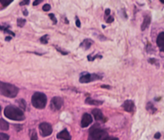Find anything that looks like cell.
<instances>
[{
	"instance_id": "1",
	"label": "cell",
	"mask_w": 164,
	"mask_h": 140,
	"mask_svg": "<svg viewBox=\"0 0 164 140\" xmlns=\"http://www.w3.org/2000/svg\"><path fill=\"white\" fill-rule=\"evenodd\" d=\"M88 140H119V138L109 136L108 133L105 130L94 126L89 131Z\"/></svg>"
},
{
	"instance_id": "2",
	"label": "cell",
	"mask_w": 164,
	"mask_h": 140,
	"mask_svg": "<svg viewBox=\"0 0 164 140\" xmlns=\"http://www.w3.org/2000/svg\"><path fill=\"white\" fill-rule=\"evenodd\" d=\"M4 115L8 118L15 121H23L25 119V115L20 108L9 105L4 110Z\"/></svg>"
},
{
	"instance_id": "3",
	"label": "cell",
	"mask_w": 164,
	"mask_h": 140,
	"mask_svg": "<svg viewBox=\"0 0 164 140\" xmlns=\"http://www.w3.org/2000/svg\"><path fill=\"white\" fill-rule=\"evenodd\" d=\"M18 91L19 90L16 86L0 81V95L8 98H15Z\"/></svg>"
},
{
	"instance_id": "4",
	"label": "cell",
	"mask_w": 164,
	"mask_h": 140,
	"mask_svg": "<svg viewBox=\"0 0 164 140\" xmlns=\"http://www.w3.org/2000/svg\"><path fill=\"white\" fill-rule=\"evenodd\" d=\"M47 98L44 93H34L31 98V103L37 109H44L47 105Z\"/></svg>"
},
{
	"instance_id": "5",
	"label": "cell",
	"mask_w": 164,
	"mask_h": 140,
	"mask_svg": "<svg viewBox=\"0 0 164 140\" xmlns=\"http://www.w3.org/2000/svg\"><path fill=\"white\" fill-rule=\"evenodd\" d=\"M102 76L99 75H96V74H89V73H85L81 75L79 78V82L81 83H87V82H90L91 81H94V80H98V79H101Z\"/></svg>"
},
{
	"instance_id": "6",
	"label": "cell",
	"mask_w": 164,
	"mask_h": 140,
	"mask_svg": "<svg viewBox=\"0 0 164 140\" xmlns=\"http://www.w3.org/2000/svg\"><path fill=\"white\" fill-rule=\"evenodd\" d=\"M39 131L42 136L47 137L51 135L53 129L51 124L48 122H42L39 124Z\"/></svg>"
},
{
	"instance_id": "7",
	"label": "cell",
	"mask_w": 164,
	"mask_h": 140,
	"mask_svg": "<svg viewBox=\"0 0 164 140\" xmlns=\"http://www.w3.org/2000/svg\"><path fill=\"white\" fill-rule=\"evenodd\" d=\"M63 104V100L60 97H54L52 98L50 104V108L53 111H57L61 109Z\"/></svg>"
},
{
	"instance_id": "8",
	"label": "cell",
	"mask_w": 164,
	"mask_h": 140,
	"mask_svg": "<svg viewBox=\"0 0 164 140\" xmlns=\"http://www.w3.org/2000/svg\"><path fill=\"white\" fill-rule=\"evenodd\" d=\"M92 115H93L96 121H100V122H103L106 121V118L104 117L101 110L98 109V108H95V109L92 110Z\"/></svg>"
},
{
	"instance_id": "9",
	"label": "cell",
	"mask_w": 164,
	"mask_h": 140,
	"mask_svg": "<svg viewBox=\"0 0 164 140\" xmlns=\"http://www.w3.org/2000/svg\"><path fill=\"white\" fill-rule=\"evenodd\" d=\"M93 122V118H92L91 115L90 114H87V113H85L83 114V117H82L81 120V127L82 128H87L90 125L91 122Z\"/></svg>"
},
{
	"instance_id": "10",
	"label": "cell",
	"mask_w": 164,
	"mask_h": 140,
	"mask_svg": "<svg viewBox=\"0 0 164 140\" xmlns=\"http://www.w3.org/2000/svg\"><path fill=\"white\" fill-rule=\"evenodd\" d=\"M123 108L124 111H127V112H132L135 110V103L132 100H126L123 104Z\"/></svg>"
},
{
	"instance_id": "11",
	"label": "cell",
	"mask_w": 164,
	"mask_h": 140,
	"mask_svg": "<svg viewBox=\"0 0 164 140\" xmlns=\"http://www.w3.org/2000/svg\"><path fill=\"white\" fill-rule=\"evenodd\" d=\"M57 138H58L59 139H61V140H70L71 139V136H70V135L69 134L68 131H67V129H64L63 131H60L58 135H57Z\"/></svg>"
},
{
	"instance_id": "12",
	"label": "cell",
	"mask_w": 164,
	"mask_h": 140,
	"mask_svg": "<svg viewBox=\"0 0 164 140\" xmlns=\"http://www.w3.org/2000/svg\"><path fill=\"white\" fill-rule=\"evenodd\" d=\"M157 45L159 48L160 51H163L164 52V32H161L159 35L156 40Z\"/></svg>"
},
{
	"instance_id": "13",
	"label": "cell",
	"mask_w": 164,
	"mask_h": 140,
	"mask_svg": "<svg viewBox=\"0 0 164 140\" xmlns=\"http://www.w3.org/2000/svg\"><path fill=\"white\" fill-rule=\"evenodd\" d=\"M151 18L150 15H146V16H144L143 22H142V27H141V30H142V31H145V30L149 27L150 23H151Z\"/></svg>"
},
{
	"instance_id": "14",
	"label": "cell",
	"mask_w": 164,
	"mask_h": 140,
	"mask_svg": "<svg viewBox=\"0 0 164 140\" xmlns=\"http://www.w3.org/2000/svg\"><path fill=\"white\" fill-rule=\"evenodd\" d=\"M86 103L89 104V105H93V106H100L103 103V101H99V100L93 99L91 98H87L86 99Z\"/></svg>"
},
{
	"instance_id": "15",
	"label": "cell",
	"mask_w": 164,
	"mask_h": 140,
	"mask_svg": "<svg viewBox=\"0 0 164 140\" xmlns=\"http://www.w3.org/2000/svg\"><path fill=\"white\" fill-rule=\"evenodd\" d=\"M92 42H92L91 40L87 38V39L83 40V42L80 44V47H82L84 50H87L90 48V46L92 45Z\"/></svg>"
},
{
	"instance_id": "16",
	"label": "cell",
	"mask_w": 164,
	"mask_h": 140,
	"mask_svg": "<svg viewBox=\"0 0 164 140\" xmlns=\"http://www.w3.org/2000/svg\"><path fill=\"white\" fill-rule=\"evenodd\" d=\"M9 129V124L7 121L3 118H0V130L2 131H8Z\"/></svg>"
},
{
	"instance_id": "17",
	"label": "cell",
	"mask_w": 164,
	"mask_h": 140,
	"mask_svg": "<svg viewBox=\"0 0 164 140\" xmlns=\"http://www.w3.org/2000/svg\"><path fill=\"white\" fill-rule=\"evenodd\" d=\"M9 26H7V25H0V30L1 31H3L4 32L6 33H8V34H10V35H11L12 36H15V33H13L12 31H10L9 29Z\"/></svg>"
},
{
	"instance_id": "18",
	"label": "cell",
	"mask_w": 164,
	"mask_h": 140,
	"mask_svg": "<svg viewBox=\"0 0 164 140\" xmlns=\"http://www.w3.org/2000/svg\"><path fill=\"white\" fill-rule=\"evenodd\" d=\"M146 110H147V111L151 113V114H154V113L156 111V108L154 107V105L152 104V102H148V103L146 104Z\"/></svg>"
},
{
	"instance_id": "19",
	"label": "cell",
	"mask_w": 164,
	"mask_h": 140,
	"mask_svg": "<svg viewBox=\"0 0 164 140\" xmlns=\"http://www.w3.org/2000/svg\"><path fill=\"white\" fill-rule=\"evenodd\" d=\"M30 136H31V140H38V135L35 130L30 131Z\"/></svg>"
},
{
	"instance_id": "20",
	"label": "cell",
	"mask_w": 164,
	"mask_h": 140,
	"mask_svg": "<svg viewBox=\"0 0 164 140\" xmlns=\"http://www.w3.org/2000/svg\"><path fill=\"white\" fill-rule=\"evenodd\" d=\"M25 23H26V19H24V18H18V19H17V25H18L19 28H23V27H24Z\"/></svg>"
},
{
	"instance_id": "21",
	"label": "cell",
	"mask_w": 164,
	"mask_h": 140,
	"mask_svg": "<svg viewBox=\"0 0 164 140\" xmlns=\"http://www.w3.org/2000/svg\"><path fill=\"white\" fill-rule=\"evenodd\" d=\"M48 38H49L48 35H44V36L40 38V42L44 44H47L48 43Z\"/></svg>"
},
{
	"instance_id": "22",
	"label": "cell",
	"mask_w": 164,
	"mask_h": 140,
	"mask_svg": "<svg viewBox=\"0 0 164 140\" xmlns=\"http://www.w3.org/2000/svg\"><path fill=\"white\" fill-rule=\"evenodd\" d=\"M18 102H19L20 108H22L23 110H26V107H27V104H26L25 100H23V99H20L19 101H18Z\"/></svg>"
},
{
	"instance_id": "23",
	"label": "cell",
	"mask_w": 164,
	"mask_h": 140,
	"mask_svg": "<svg viewBox=\"0 0 164 140\" xmlns=\"http://www.w3.org/2000/svg\"><path fill=\"white\" fill-rule=\"evenodd\" d=\"M0 140H9V135L5 133H0Z\"/></svg>"
},
{
	"instance_id": "24",
	"label": "cell",
	"mask_w": 164,
	"mask_h": 140,
	"mask_svg": "<svg viewBox=\"0 0 164 140\" xmlns=\"http://www.w3.org/2000/svg\"><path fill=\"white\" fill-rule=\"evenodd\" d=\"M102 58V55H95L94 57H91L90 55H89V56H87V59L89 60V61H94L95 58Z\"/></svg>"
},
{
	"instance_id": "25",
	"label": "cell",
	"mask_w": 164,
	"mask_h": 140,
	"mask_svg": "<svg viewBox=\"0 0 164 140\" xmlns=\"http://www.w3.org/2000/svg\"><path fill=\"white\" fill-rule=\"evenodd\" d=\"M0 2H1L4 7H7V6H8L9 4H11V2H12V1H11V0H9V1H7V0H5V1H4V0H1Z\"/></svg>"
},
{
	"instance_id": "26",
	"label": "cell",
	"mask_w": 164,
	"mask_h": 140,
	"mask_svg": "<svg viewBox=\"0 0 164 140\" xmlns=\"http://www.w3.org/2000/svg\"><path fill=\"white\" fill-rule=\"evenodd\" d=\"M49 17H50V18H51V19L53 21V23L54 24L57 23V19H56V18H55V16H54V14H50V15H49Z\"/></svg>"
},
{
	"instance_id": "27",
	"label": "cell",
	"mask_w": 164,
	"mask_h": 140,
	"mask_svg": "<svg viewBox=\"0 0 164 140\" xmlns=\"http://www.w3.org/2000/svg\"><path fill=\"white\" fill-rule=\"evenodd\" d=\"M50 9H51V6H50V4H45V5L43 7V10H44V11H50Z\"/></svg>"
},
{
	"instance_id": "28",
	"label": "cell",
	"mask_w": 164,
	"mask_h": 140,
	"mask_svg": "<svg viewBox=\"0 0 164 140\" xmlns=\"http://www.w3.org/2000/svg\"><path fill=\"white\" fill-rule=\"evenodd\" d=\"M30 3L29 0H25V1H22V2H20L19 5L20 6H24V5H28Z\"/></svg>"
},
{
	"instance_id": "29",
	"label": "cell",
	"mask_w": 164,
	"mask_h": 140,
	"mask_svg": "<svg viewBox=\"0 0 164 140\" xmlns=\"http://www.w3.org/2000/svg\"><path fill=\"white\" fill-rule=\"evenodd\" d=\"M114 21V17L112 16H110L107 18V19H106V22L107 23H110V22H112Z\"/></svg>"
},
{
	"instance_id": "30",
	"label": "cell",
	"mask_w": 164,
	"mask_h": 140,
	"mask_svg": "<svg viewBox=\"0 0 164 140\" xmlns=\"http://www.w3.org/2000/svg\"><path fill=\"white\" fill-rule=\"evenodd\" d=\"M76 26H77L78 28H80L81 27V22H80L79 19L76 17Z\"/></svg>"
},
{
	"instance_id": "31",
	"label": "cell",
	"mask_w": 164,
	"mask_h": 140,
	"mask_svg": "<svg viewBox=\"0 0 164 140\" xmlns=\"http://www.w3.org/2000/svg\"><path fill=\"white\" fill-rule=\"evenodd\" d=\"M56 49H57V51H59V52L61 53V54H63V55H67V54H68V52H67V51H62L61 49H59V48H56Z\"/></svg>"
},
{
	"instance_id": "32",
	"label": "cell",
	"mask_w": 164,
	"mask_h": 140,
	"mask_svg": "<svg viewBox=\"0 0 164 140\" xmlns=\"http://www.w3.org/2000/svg\"><path fill=\"white\" fill-rule=\"evenodd\" d=\"M155 62H157V60L155 59V58H150L149 59V62L151 64H155Z\"/></svg>"
},
{
	"instance_id": "33",
	"label": "cell",
	"mask_w": 164,
	"mask_h": 140,
	"mask_svg": "<svg viewBox=\"0 0 164 140\" xmlns=\"http://www.w3.org/2000/svg\"><path fill=\"white\" fill-rule=\"evenodd\" d=\"M40 2H42L41 0H36V1H34V2H33V5L37 6V5H38V4H39Z\"/></svg>"
},
{
	"instance_id": "34",
	"label": "cell",
	"mask_w": 164,
	"mask_h": 140,
	"mask_svg": "<svg viewBox=\"0 0 164 140\" xmlns=\"http://www.w3.org/2000/svg\"><path fill=\"white\" fill-rule=\"evenodd\" d=\"M161 137V134L160 133H156V134H155V138H157V139H158V138H159Z\"/></svg>"
},
{
	"instance_id": "35",
	"label": "cell",
	"mask_w": 164,
	"mask_h": 140,
	"mask_svg": "<svg viewBox=\"0 0 164 140\" xmlns=\"http://www.w3.org/2000/svg\"><path fill=\"white\" fill-rule=\"evenodd\" d=\"M101 88H106V89H110V86H108V85H102Z\"/></svg>"
},
{
	"instance_id": "36",
	"label": "cell",
	"mask_w": 164,
	"mask_h": 140,
	"mask_svg": "<svg viewBox=\"0 0 164 140\" xmlns=\"http://www.w3.org/2000/svg\"><path fill=\"white\" fill-rule=\"evenodd\" d=\"M110 9H106V11H105V14H106V15H110Z\"/></svg>"
},
{
	"instance_id": "37",
	"label": "cell",
	"mask_w": 164,
	"mask_h": 140,
	"mask_svg": "<svg viewBox=\"0 0 164 140\" xmlns=\"http://www.w3.org/2000/svg\"><path fill=\"white\" fill-rule=\"evenodd\" d=\"M23 15H25V16H27V15H28V12H27V10H24V11H23Z\"/></svg>"
},
{
	"instance_id": "38",
	"label": "cell",
	"mask_w": 164,
	"mask_h": 140,
	"mask_svg": "<svg viewBox=\"0 0 164 140\" xmlns=\"http://www.w3.org/2000/svg\"><path fill=\"white\" fill-rule=\"evenodd\" d=\"M11 37H10V36L7 37V38H5V40H6V41H9V40H11Z\"/></svg>"
},
{
	"instance_id": "39",
	"label": "cell",
	"mask_w": 164,
	"mask_h": 140,
	"mask_svg": "<svg viewBox=\"0 0 164 140\" xmlns=\"http://www.w3.org/2000/svg\"><path fill=\"white\" fill-rule=\"evenodd\" d=\"M160 2H162V3H164V1H162V0H161Z\"/></svg>"
},
{
	"instance_id": "40",
	"label": "cell",
	"mask_w": 164,
	"mask_h": 140,
	"mask_svg": "<svg viewBox=\"0 0 164 140\" xmlns=\"http://www.w3.org/2000/svg\"><path fill=\"white\" fill-rule=\"evenodd\" d=\"M0 111H1V107H0Z\"/></svg>"
}]
</instances>
